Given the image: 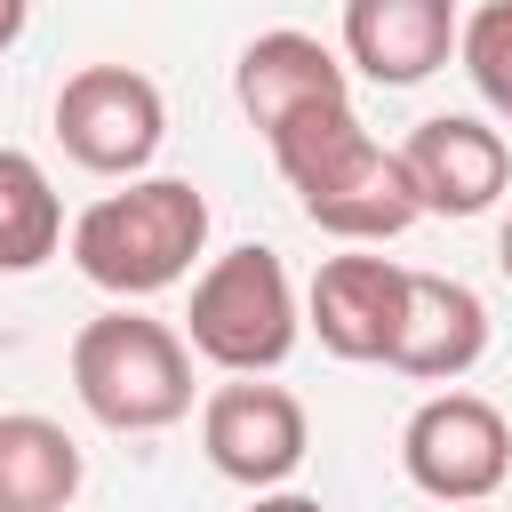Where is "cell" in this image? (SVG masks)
<instances>
[{
	"label": "cell",
	"mask_w": 512,
	"mask_h": 512,
	"mask_svg": "<svg viewBox=\"0 0 512 512\" xmlns=\"http://www.w3.org/2000/svg\"><path fill=\"white\" fill-rule=\"evenodd\" d=\"M400 168L416 184V208L424 216H488L504 192H512V144L504 128L472 120V112H432L408 128L400 144Z\"/></svg>",
	"instance_id": "8"
},
{
	"label": "cell",
	"mask_w": 512,
	"mask_h": 512,
	"mask_svg": "<svg viewBox=\"0 0 512 512\" xmlns=\"http://www.w3.org/2000/svg\"><path fill=\"white\" fill-rule=\"evenodd\" d=\"M448 512H488V504H448Z\"/></svg>",
	"instance_id": "19"
},
{
	"label": "cell",
	"mask_w": 512,
	"mask_h": 512,
	"mask_svg": "<svg viewBox=\"0 0 512 512\" xmlns=\"http://www.w3.org/2000/svg\"><path fill=\"white\" fill-rule=\"evenodd\" d=\"M200 448L224 480L240 488H288V472L312 456V424H304V400L288 384H264V376H232L208 392L200 408Z\"/></svg>",
	"instance_id": "7"
},
{
	"label": "cell",
	"mask_w": 512,
	"mask_h": 512,
	"mask_svg": "<svg viewBox=\"0 0 512 512\" xmlns=\"http://www.w3.org/2000/svg\"><path fill=\"white\" fill-rule=\"evenodd\" d=\"M80 496V440L56 416H0V512H64Z\"/></svg>",
	"instance_id": "13"
},
{
	"label": "cell",
	"mask_w": 512,
	"mask_h": 512,
	"mask_svg": "<svg viewBox=\"0 0 512 512\" xmlns=\"http://www.w3.org/2000/svg\"><path fill=\"white\" fill-rule=\"evenodd\" d=\"M24 24H32V0H0V56L24 40Z\"/></svg>",
	"instance_id": "17"
},
{
	"label": "cell",
	"mask_w": 512,
	"mask_h": 512,
	"mask_svg": "<svg viewBox=\"0 0 512 512\" xmlns=\"http://www.w3.org/2000/svg\"><path fill=\"white\" fill-rule=\"evenodd\" d=\"M248 512H328V504H320V496H304V488H264Z\"/></svg>",
	"instance_id": "16"
},
{
	"label": "cell",
	"mask_w": 512,
	"mask_h": 512,
	"mask_svg": "<svg viewBox=\"0 0 512 512\" xmlns=\"http://www.w3.org/2000/svg\"><path fill=\"white\" fill-rule=\"evenodd\" d=\"M400 472L432 496V504H488L512 472V424L496 400L480 392H432L408 424H400Z\"/></svg>",
	"instance_id": "5"
},
{
	"label": "cell",
	"mask_w": 512,
	"mask_h": 512,
	"mask_svg": "<svg viewBox=\"0 0 512 512\" xmlns=\"http://www.w3.org/2000/svg\"><path fill=\"white\" fill-rule=\"evenodd\" d=\"M72 392L104 432H168L192 416V344L152 312H96L72 336Z\"/></svg>",
	"instance_id": "3"
},
{
	"label": "cell",
	"mask_w": 512,
	"mask_h": 512,
	"mask_svg": "<svg viewBox=\"0 0 512 512\" xmlns=\"http://www.w3.org/2000/svg\"><path fill=\"white\" fill-rule=\"evenodd\" d=\"M400 304H408V264L392 256H328L304 288V328L336 352V360H384L392 352V328H400Z\"/></svg>",
	"instance_id": "9"
},
{
	"label": "cell",
	"mask_w": 512,
	"mask_h": 512,
	"mask_svg": "<svg viewBox=\"0 0 512 512\" xmlns=\"http://www.w3.org/2000/svg\"><path fill=\"white\" fill-rule=\"evenodd\" d=\"M304 336V304L296 280L280 264V248H224L200 280H192V312H184V344L224 368V376H272Z\"/></svg>",
	"instance_id": "4"
},
{
	"label": "cell",
	"mask_w": 512,
	"mask_h": 512,
	"mask_svg": "<svg viewBox=\"0 0 512 512\" xmlns=\"http://www.w3.org/2000/svg\"><path fill=\"white\" fill-rule=\"evenodd\" d=\"M456 0H344V72L416 88L456 56Z\"/></svg>",
	"instance_id": "11"
},
{
	"label": "cell",
	"mask_w": 512,
	"mask_h": 512,
	"mask_svg": "<svg viewBox=\"0 0 512 512\" xmlns=\"http://www.w3.org/2000/svg\"><path fill=\"white\" fill-rule=\"evenodd\" d=\"M480 360H488V304H480V288H464L448 272H408V304H400L384 368H400L416 384H456Z\"/></svg>",
	"instance_id": "10"
},
{
	"label": "cell",
	"mask_w": 512,
	"mask_h": 512,
	"mask_svg": "<svg viewBox=\"0 0 512 512\" xmlns=\"http://www.w3.org/2000/svg\"><path fill=\"white\" fill-rule=\"evenodd\" d=\"M456 64L472 72L480 104L512 128V0H480V8L456 24Z\"/></svg>",
	"instance_id": "15"
},
{
	"label": "cell",
	"mask_w": 512,
	"mask_h": 512,
	"mask_svg": "<svg viewBox=\"0 0 512 512\" xmlns=\"http://www.w3.org/2000/svg\"><path fill=\"white\" fill-rule=\"evenodd\" d=\"M168 136V104L136 64H80L56 88V144L88 176H144Z\"/></svg>",
	"instance_id": "6"
},
{
	"label": "cell",
	"mask_w": 512,
	"mask_h": 512,
	"mask_svg": "<svg viewBox=\"0 0 512 512\" xmlns=\"http://www.w3.org/2000/svg\"><path fill=\"white\" fill-rule=\"evenodd\" d=\"M232 96H240L248 128L272 136L280 120H296V112H312V104H344V96H352V72H344V56H336L328 40L280 24V32H256V40L240 48Z\"/></svg>",
	"instance_id": "12"
},
{
	"label": "cell",
	"mask_w": 512,
	"mask_h": 512,
	"mask_svg": "<svg viewBox=\"0 0 512 512\" xmlns=\"http://www.w3.org/2000/svg\"><path fill=\"white\" fill-rule=\"evenodd\" d=\"M264 152H272V168L288 176L296 208H304L328 240H344V248L400 240V232L424 216V208H416V184H408V168H400V152L360 128L352 96L280 120V128L264 136Z\"/></svg>",
	"instance_id": "1"
},
{
	"label": "cell",
	"mask_w": 512,
	"mask_h": 512,
	"mask_svg": "<svg viewBox=\"0 0 512 512\" xmlns=\"http://www.w3.org/2000/svg\"><path fill=\"white\" fill-rule=\"evenodd\" d=\"M64 248V200L48 168L16 144H0V272H40Z\"/></svg>",
	"instance_id": "14"
},
{
	"label": "cell",
	"mask_w": 512,
	"mask_h": 512,
	"mask_svg": "<svg viewBox=\"0 0 512 512\" xmlns=\"http://www.w3.org/2000/svg\"><path fill=\"white\" fill-rule=\"evenodd\" d=\"M496 264H504V280H512V216L496 224Z\"/></svg>",
	"instance_id": "18"
},
{
	"label": "cell",
	"mask_w": 512,
	"mask_h": 512,
	"mask_svg": "<svg viewBox=\"0 0 512 512\" xmlns=\"http://www.w3.org/2000/svg\"><path fill=\"white\" fill-rule=\"evenodd\" d=\"M200 248H208V192L192 176H128L120 192L72 216V264L120 304L176 288Z\"/></svg>",
	"instance_id": "2"
}]
</instances>
